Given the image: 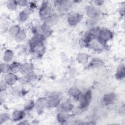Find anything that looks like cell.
I'll use <instances>...</instances> for the list:
<instances>
[{
  "label": "cell",
  "instance_id": "12",
  "mask_svg": "<svg viewBox=\"0 0 125 125\" xmlns=\"http://www.w3.org/2000/svg\"><path fill=\"white\" fill-rule=\"evenodd\" d=\"M116 76L117 79L122 80L125 77V65L124 64H120L117 68Z\"/></svg>",
  "mask_w": 125,
  "mask_h": 125
},
{
  "label": "cell",
  "instance_id": "16",
  "mask_svg": "<svg viewBox=\"0 0 125 125\" xmlns=\"http://www.w3.org/2000/svg\"><path fill=\"white\" fill-rule=\"evenodd\" d=\"M42 34L45 37H48L51 34L52 30L49 26L44 24L42 26Z\"/></svg>",
  "mask_w": 125,
  "mask_h": 125
},
{
  "label": "cell",
  "instance_id": "10",
  "mask_svg": "<svg viewBox=\"0 0 125 125\" xmlns=\"http://www.w3.org/2000/svg\"><path fill=\"white\" fill-rule=\"evenodd\" d=\"M115 99L116 97L114 94L113 93H110L106 94L103 97V101L105 104L108 105L112 104L115 100Z\"/></svg>",
  "mask_w": 125,
  "mask_h": 125
},
{
  "label": "cell",
  "instance_id": "17",
  "mask_svg": "<svg viewBox=\"0 0 125 125\" xmlns=\"http://www.w3.org/2000/svg\"><path fill=\"white\" fill-rule=\"evenodd\" d=\"M73 108V105L71 103L65 101L61 105L62 111L63 112H67L70 111Z\"/></svg>",
  "mask_w": 125,
  "mask_h": 125
},
{
  "label": "cell",
  "instance_id": "22",
  "mask_svg": "<svg viewBox=\"0 0 125 125\" xmlns=\"http://www.w3.org/2000/svg\"><path fill=\"white\" fill-rule=\"evenodd\" d=\"M26 38V34L24 31L21 30L17 36L15 38V40L18 42H23Z\"/></svg>",
  "mask_w": 125,
  "mask_h": 125
},
{
  "label": "cell",
  "instance_id": "1",
  "mask_svg": "<svg viewBox=\"0 0 125 125\" xmlns=\"http://www.w3.org/2000/svg\"><path fill=\"white\" fill-rule=\"evenodd\" d=\"M52 8L49 1H43L40 8L39 15L40 17L45 20L52 15Z\"/></svg>",
  "mask_w": 125,
  "mask_h": 125
},
{
  "label": "cell",
  "instance_id": "29",
  "mask_svg": "<svg viewBox=\"0 0 125 125\" xmlns=\"http://www.w3.org/2000/svg\"><path fill=\"white\" fill-rule=\"evenodd\" d=\"M86 24L89 26H94V24H96V19H95V18H89L87 20Z\"/></svg>",
  "mask_w": 125,
  "mask_h": 125
},
{
  "label": "cell",
  "instance_id": "21",
  "mask_svg": "<svg viewBox=\"0 0 125 125\" xmlns=\"http://www.w3.org/2000/svg\"><path fill=\"white\" fill-rule=\"evenodd\" d=\"M103 64V62L99 58L93 59L89 63L91 67L93 68H98L101 67Z\"/></svg>",
  "mask_w": 125,
  "mask_h": 125
},
{
  "label": "cell",
  "instance_id": "20",
  "mask_svg": "<svg viewBox=\"0 0 125 125\" xmlns=\"http://www.w3.org/2000/svg\"><path fill=\"white\" fill-rule=\"evenodd\" d=\"M21 30L18 25H13L10 28L9 30V33L10 35L13 37H16L17 35L20 32Z\"/></svg>",
  "mask_w": 125,
  "mask_h": 125
},
{
  "label": "cell",
  "instance_id": "9",
  "mask_svg": "<svg viewBox=\"0 0 125 125\" xmlns=\"http://www.w3.org/2000/svg\"><path fill=\"white\" fill-rule=\"evenodd\" d=\"M85 11L89 18H95L98 15V10L94 6L87 5L85 7Z\"/></svg>",
  "mask_w": 125,
  "mask_h": 125
},
{
  "label": "cell",
  "instance_id": "11",
  "mask_svg": "<svg viewBox=\"0 0 125 125\" xmlns=\"http://www.w3.org/2000/svg\"><path fill=\"white\" fill-rule=\"evenodd\" d=\"M69 93L74 99L78 100H79L82 95L81 91L76 87H72L70 88L69 90Z\"/></svg>",
  "mask_w": 125,
  "mask_h": 125
},
{
  "label": "cell",
  "instance_id": "24",
  "mask_svg": "<svg viewBox=\"0 0 125 125\" xmlns=\"http://www.w3.org/2000/svg\"><path fill=\"white\" fill-rule=\"evenodd\" d=\"M7 8L11 10H16L18 7V4L17 3V1L15 0H9L8 1L7 3Z\"/></svg>",
  "mask_w": 125,
  "mask_h": 125
},
{
  "label": "cell",
  "instance_id": "31",
  "mask_svg": "<svg viewBox=\"0 0 125 125\" xmlns=\"http://www.w3.org/2000/svg\"><path fill=\"white\" fill-rule=\"evenodd\" d=\"M104 2V1H102V0H96V1H94V3H95L94 4H95L96 5H97V6H100V5H102Z\"/></svg>",
  "mask_w": 125,
  "mask_h": 125
},
{
  "label": "cell",
  "instance_id": "6",
  "mask_svg": "<svg viewBox=\"0 0 125 125\" xmlns=\"http://www.w3.org/2000/svg\"><path fill=\"white\" fill-rule=\"evenodd\" d=\"M33 9L29 6H26L20 12L19 15V19L20 21L23 22L25 21L31 14Z\"/></svg>",
  "mask_w": 125,
  "mask_h": 125
},
{
  "label": "cell",
  "instance_id": "4",
  "mask_svg": "<svg viewBox=\"0 0 125 125\" xmlns=\"http://www.w3.org/2000/svg\"><path fill=\"white\" fill-rule=\"evenodd\" d=\"M55 6L61 12L68 11L72 5V2L68 0H61L55 1Z\"/></svg>",
  "mask_w": 125,
  "mask_h": 125
},
{
  "label": "cell",
  "instance_id": "15",
  "mask_svg": "<svg viewBox=\"0 0 125 125\" xmlns=\"http://www.w3.org/2000/svg\"><path fill=\"white\" fill-rule=\"evenodd\" d=\"M13 58V52L10 50H6L3 56V59L4 62L8 63L10 62Z\"/></svg>",
  "mask_w": 125,
  "mask_h": 125
},
{
  "label": "cell",
  "instance_id": "28",
  "mask_svg": "<svg viewBox=\"0 0 125 125\" xmlns=\"http://www.w3.org/2000/svg\"><path fill=\"white\" fill-rule=\"evenodd\" d=\"M17 3L18 6H23L24 7L27 6L29 4L28 1L26 0H18L17 1Z\"/></svg>",
  "mask_w": 125,
  "mask_h": 125
},
{
  "label": "cell",
  "instance_id": "25",
  "mask_svg": "<svg viewBox=\"0 0 125 125\" xmlns=\"http://www.w3.org/2000/svg\"><path fill=\"white\" fill-rule=\"evenodd\" d=\"M0 66L1 72L3 73H7L10 71V64H8L7 63L4 62L1 63Z\"/></svg>",
  "mask_w": 125,
  "mask_h": 125
},
{
  "label": "cell",
  "instance_id": "13",
  "mask_svg": "<svg viewBox=\"0 0 125 125\" xmlns=\"http://www.w3.org/2000/svg\"><path fill=\"white\" fill-rule=\"evenodd\" d=\"M47 106V100L44 98H41L39 99L36 103H35V106L38 110H42L45 106Z\"/></svg>",
  "mask_w": 125,
  "mask_h": 125
},
{
  "label": "cell",
  "instance_id": "19",
  "mask_svg": "<svg viewBox=\"0 0 125 125\" xmlns=\"http://www.w3.org/2000/svg\"><path fill=\"white\" fill-rule=\"evenodd\" d=\"M21 65L17 62H14L10 64V71L12 73H16L21 70Z\"/></svg>",
  "mask_w": 125,
  "mask_h": 125
},
{
  "label": "cell",
  "instance_id": "3",
  "mask_svg": "<svg viewBox=\"0 0 125 125\" xmlns=\"http://www.w3.org/2000/svg\"><path fill=\"white\" fill-rule=\"evenodd\" d=\"M91 99V93L90 91H88L84 94H82L79 100L80 101V108H84L87 106L90 102Z\"/></svg>",
  "mask_w": 125,
  "mask_h": 125
},
{
  "label": "cell",
  "instance_id": "2",
  "mask_svg": "<svg viewBox=\"0 0 125 125\" xmlns=\"http://www.w3.org/2000/svg\"><path fill=\"white\" fill-rule=\"evenodd\" d=\"M113 37L112 33L109 30H100L97 35V38L101 43H106L108 41L112 39Z\"/></svg>",
  "mask_w": 125,
  "mask_h": 125
},
{
  "label": "cell",
  "instance_id": "7",
  "mask_svg": "<svg viewBox=\"0 0 125 125\" xmlns=\"http://www.w3.org/2000/svg\"><path fill=\"white\" fill-rule=\"evenodd\" d=\"M3 80L7 84V85H12L16 83L17 77L14 73H7L5 75Z\"/></svg>",
  "mask_w": 125,
  "mask_h": 125
},
{
  "label": "cell",
  "instance_id": "18",
  "mask_svg": "<svg viewBox=\"0 0 125 125\" xmlns=\"http://www.w3.org/2000/svg\"><path fill=\"white\" fill-rule=\"evenodd\" d=\"M76 59L79 63H86L88 60V56L85 53H81L78 54Z\"/></svg>",
  "mask_w": 125,
  "mask_h": 125
},
{
  "label": "cell",
  "instance_id": "30",
  "mask_svg": "<svg viewBox=\"0 0 125 125\" xmlns=\"http://www.w3.org/2000/svg\"><path fill=\"white\" fill-rule=\"evenodd\" d=\"M7 84L5 82V81L4 80L3 81H1L0 91H5L7 88Z\"/></svg>",
  "mask_w": 125,
  "mask_h": 125
},
{
  "label": "cell",
  "instance_id": "5",
  "mask_svg": "<svg viewBox=\"0 0 125 125\" xmlns=\"http://www.w3.org/2000/svg\"><path fill=\"white\" fill-rule=\"evenodd\" d=\"M82 18L83 17L79 13L72 12L68 15L67 21L70 25L75 26L80 21Z\"/></svg>",
  "mask_w": 125,
  "mask_h": 125
},
{
  "label": "cell",
  "instance_id": "26",
  "mask_svg": "<svg viewBox=\"0 0 125 125\" xmlns=\"http://www.w3.org/2000/svg\"><path fill=\"white\" fill-rule=\"evenodd\" d=\"M34 107H35V103L32 101H28L25 105V109L27 110H31Z\"/></svg>",
  "mask_w": 125,
  "mask_h": 125
},
{
  "label": "cell",
  "instance_id": "23",
  "mask_svg": "<svg viewBox=\"0 0 125 125\" xmlns=\"http://www.w3.org/2000/svg\"><path fill=\"white\" fill-rule=\"evenodd\" d=\"M33 69V67L32 65L30 63H26L21 66V70L23 72L26 73L27 74H29L31 72Z\"/></svg>",
  "mask_w": 125,
  "mask_h": 125
},
{
  "label": "cell",
  "instance_id": "14",
  "mask_svg": "<svg viewBox=\"0 0 125 125\" xmlns=\"http://www.w3.org/2000/svg\"><path fill=\"white\" fill-rule=\"evenodd\" d=\"M24 116V112L22 110H15L12 114L13 120L15 121H19Z\"/></svg>",
  "mask_w": 125,
  "mask_h": 125
},
{
  "label": "cell",
  "instance_id": "27",
  "mask_svg": "<svg viewBox=\"0 0 125 125\" xmlns=\"http://www.w3.org/2000/svg\"><path fill=\"white\" fill-rule=\"evenodd\" d=\"M9 118V116L7 113H1L0 114V121L1 124H2L3 122L6 121L7 120H8Z\"/></svg>",
  "mask_w": 125,
  "mask_h": 125
},
{
  "label": "cell",
  "instance_id": "8",
  "mask_svg": "<svg viewBox=\"0 0 125 125\" xmlns=\"http://www.w3.org/2000/svg\"><path fill=\"white\" fill-rule=\"evenodd\" d=\"M60 100L59 97L56 94L52 95L47 100V106L50 107H54L59 105Z\"/></svg>",
  "mask_w": 125,
  "mask_h": 125
}]
</instances>
